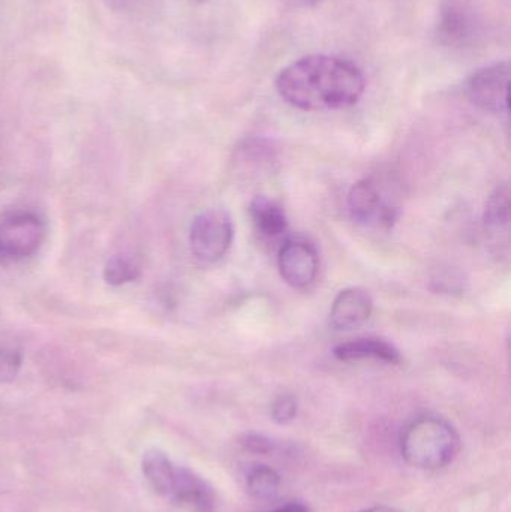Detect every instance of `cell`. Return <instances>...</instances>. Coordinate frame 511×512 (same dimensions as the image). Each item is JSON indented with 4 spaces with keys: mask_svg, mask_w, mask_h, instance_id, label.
<instances>
[{
    "mask_svg": "<svg viewBox=\"0 0 511 512\" xmlns=\"http://www.w3.org/2000/svg\"><path fill=\"white\" fill-rule=\"evenodd\" d=\"M365 89L362 69L351 60L332 54L300 57L285 66L276 78L279 96L302 111L353 107Z\"/></svg>",
    "mask_w": 511,
    "mask_h": 512,
    "instance_id": "1",
    "label": "cell"
},
{
    "mask_svg": "<svg viewBox=\"0 0 511 512\" xmlns=\"http://www.w3.org/2000/svg\"><path fill=\"white\" fill-rule=\"evenodd\" d=\"M461 438L444 418L425 415L411 421L401 438V454L408 465L422 471H438L455 460Z\"/></svg>",
    "mask_w": 511,
    "mask_h": 512,
    "instance_id": "2",
    "label": "cell"
},
{
    "mask_svg": "<svg viewBox=\"0 0 511 512\" xmlns=\"http://www.w3.org/2000/svg\"><path fill=\"white\" fill-rule=\"evenodd\" d=\"M47 237V224L33 210L0 213V262H20L32 258Z\"/></svg>",
    "mask_w": 511,
    "mask_h": 512,
    "instance_id": "3",
    "label": "cell"
},
{
    "mask_svg": "<svg viewBox=\"0 0 511 512\" xmlns=\"http://www.w3.org/2000/svg\"><path fill=\"white\" fill-rule=\"evenodd\" d=\"M234 228L224 209L204 210L195 216L189 231L192 255L201 262L213 264L224 258L233 243Z\"/></svg>",
    "mask_w": 511,
    "mask_h": 512,
    "instance_id": "4",
    "label": "cell"
},
{
    "mask_svg": "<svg viewBox=\"0 0 511 512\" xmlns=\"http://www.w3.org/2000/svg\"><path fill=\"white\" fill-rule=\"evenodd\" d=\"M510 63H492L477 69L465 84L467 96L480 110L495 116L509 114Z\"/></svg>",
    "mask_w": 511,
    "mask_h": 512,
    "instance_id": "5",
    "label": "cell"
},
{
    "mask_svg": "<svg viewBox=\"0 0 511 512\" xmlns=\"http://www.w3.org/2000/svg\"><path fill=\"white\" fill-rule=\"evenodd\" d=\"M479 11L471 0H441L437 36L444 45L464 47L479 35Z\"/></svg>",
    "mask_w": 511,
    "mask_h": 512,
    "instance_id": "6",
    "label": "cell"
},
{
    "mask_svg": "<svg viewBox=\"0 0 511 512\" xmlns=\"http://www.w3.org/2000/svg\"><path fill=\"white\" fill-rule=\"evenodd\" d=\"M348 210L357 224L365 227L392 228L398 219V207L390 204L372 180H360L348 194Z\"/></svg>",
    "mask_w": 511,
    "mask_h": 512,
    "instance_id": "7",
    "label": "cell"
},
{
    "mask_svg": "<svg viewBox=\"0 0 511 512\" xmlns=\"http://www.w3.org/2000/svg\"><path fill=\"white\" fill-rule=\"evenodd\" d=\"M279 273L293 288H308L317 279L320 258L317 249L302 237L285 240L278 255Z\"/></svg>",
    "mask_w": 511,
    "mask_h": 512,
    "instance_id": "8",
    "label": "cell"
},
{
    "mask_svg": "<svg viewBox=\"0 0 511 512\" xmlns=\"http://www.w3.org/2000/svg\"><path fill=\"white\" fill-rule=\"evenodd\" d=\"M374 301L362 288H347L336 295L330 309L329 324L336 331H354L371 318Z\"/></svg>",
    "mask_w": 511,
    "mask_h": 512,
    "instance_id": "9",
    "label": "cell"
},
{
    "mask_svg": "<svg viewBox=\"0 0 511 512\" xmlns=\"http://www.w3.org/2000/svg\"><path fill=\"white\" fill-rule=\"evenodd\" d=\"M171 498L192 512H215V490L207 481L186 468H174Z\"/></svg>",
    "mask_w": 511,
    "mask_h": 512,
    "instance_id": "10",
    "label": "cell"
},
{
    "mask_svg": "<svg viewBox=\"0 0 511 512\" xmlns=\"http://www.w3.org/2000/svg\"><path fill=\"white\" fill-rule=\"evenodd\" d=\"M333 355L341 361L377 360L387 364H399L402 361L399 349L380 337H359L341 343L336 346Z\"/></svg>",
    "mask_w": 511,
    "mask_h": 512,
    "instance_id": "11",
    "label": "cell"
},
{
    "mask_svg": "<svg viewBox=\"0 0 511 512\" xmlns=\"http://www.w3.org/2000/svg\"><path fill=\"white\" fill-rule=\"evenodd\" d=\"M249 216L255 230L267 239L284 236L288 231V219L284 209L264 195L251 201Z\"/></svg>",
    "mask_w": 511,
    "mask_h": 512,
    "instance_id": "12",
    "label": "cell"
},
{
    "mask_svg": "<svg viewBox=\"0 0 511 512\" xmlns=\"http://www.w3.org/2000/svg\"><path fill=\"white\" fill-rule=\"evenodd\" d=\"M143 474L158 495L170 496L173 487L174 466L161 450H149L143 456Z\"/></svg>",
    "mask_w": 511,
    "mask_h": 512,
    "instance_id": "13",
    "label": "cell"
},
{
    "mask_svg": "<svg viewBox=\"0 0 511 512\" xmlns=\"http://www.w3.org/2000/svg\"><path fill=\"white\" fill-rule=\"evenodd\" d=\"M486 233L491 236L509 233L510 227V194L509 186L504 185L495 189L486 204L485 216H483Z\"/></svg>",
    "mask_w": 511,
    "mask_h": 512,
    "instance_id": "14",
    "label": "cell"
},
{
    "mask_svg": "<svg viewBox=\"0 0 511 512\" xmlns=\"http://www.w3.org/2000/svg\"><path fill=\"white\" fill-rule=\"evenodd\" d=\"M23 364V346L11 331H0V384L17 378Z\"/></svg>",
    "mask_w": 511,
    "mask_h": 512,
    "instance_id": "15",
    "label": "cell"
},
{
    "mask_svg": "<svg viewBox=\"0 0 511 512\" xmlns=\"http://www.w3.org/2000/svg\"><path fill=\"white\" fill-rule=\"evenodd\" d=\"M281 477L275 469L266 465L252 469L246 478V489L257 499H272L279 492Z\"/></svg>",
    "mask_w": 511,
    "mask_h": 512,
    "instance_id": "16",
    "label": "cell"
},
{
    "mask_svg": "<svg viewBox=\"0 0 511 512\" xmlns=\"http://www.w3.org/2000/svg\"><path fill=\"white\" fill-rule=\"evenodd\" d=\"M102 276L108 285L122 286L137 280L141 276V268L134 259L128 258V256H111L105 264Z\"/></svg>",
    "mask_w": 511,
    "mask_h": 512,
    "instance_id": "17",
    "label": "cell"
},
{
    "mask_svg": "<svg viewBox=\"0 0 511 512\" xmlns=\"http://www.w3.org/2000/svg\"><path fill=\"white\" fill-rule=\"evenodd\" d=\"M297 411H299V403L297 399L291 394H282L275 402L272 403V409H270V415L275 423L290 424L291 421L296 418Z\"/></svg>",
    "mask_w": 511,
    "mask_h": 512,
    "instance_id": "18",
    "label": "cell"
},
{
    "mask_svg": "<svg viewBox=\"0 0 511 512\" xmlns=\"http://www.w3.org/2000/svg\"><path fill=\"white\" fill-rule=\"evenodd\" d=\"M240 444L249 453L269 454L273 451V442L267 436L258 435V433H248L240 439Z\"/></svg>",
    "mask_w": 511,
    "mask_h": 512,
    "instance_id": "19",
    "label": "cell"
},
{
    "mask_svg": "<svg viewBox=\"0 0 511 512\" xmlns=\"http://www.w3.org/2000/svg\"><path fill=\"white\" fill-rule=\"evenodd\" d=\"M272 512H309V508L306 505L300 504V502H293V504L284 505V507Z\"/></svg>",
    "mask_w": 511,
    "mask_h": 512,
    "instance_id": "20",
    "label": "cell"
},
{
    "mask_svg": "<svg viewBox=\"0 0 511 512\" xmlns=\"http://www.w3.org/2000/svg\"><path fill=\"white\" fill-rule=\"evenodd\" d=\"M362 512H401L396 510V508L386 507V505H378V507L368 508V510Z\"/></svg>",
    "mask_w": 511,
    "mask_h": 512,
    "instance_id": "21",
    "label": "cell"
},
{
    "mask_svg": "<svg viewBox=\"0 0 511 512\" xmlns=\"http://www.w3.org/2000/svg\"><path fill=\"white\" fill-rule=\"evenodd\" d=\"M303 2H305L306 5L315 6V5H320V3H323L324 0H303Z\"/></svg>",
    "mask_w": 511,
    "mask_h": 512,
    "instance_id": "22",
    "label": "cell"
},
{
    "mask_svg": "<svg viewBox=\"0 0 511 512\" xmlns=\"http://www.w3.org/2000/svg\"><path fill=\"white\" fill-rule=\"evenodd\" d=\"M192 2L203 3L206 2V0H192Z\"/></svg>",
    "mask_w": 511,
    "mask_h": 512,
    "instance_id": "23",
    "label": "cell"
}]
</instances>
